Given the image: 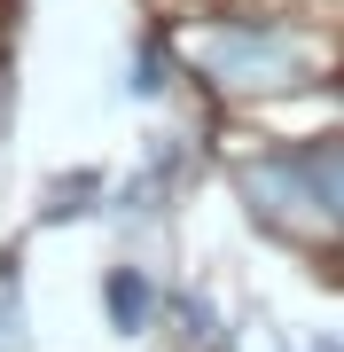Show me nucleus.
<instances>
[{
	"label": "nucleus",
	"instance_id": "1",
	"mask_svg": "<svg viewBox=\"0 0 344 352\" xmlns=\"http://www.w3.org/2000/svg\"><path fill=\"white\" fill-rule=\"evenodd\" d=\"M188 55L204 71V87L219 94H282V87H306L313 71V39L290 24H251V16H227V24H196Z\"/></svg>",
	"mask_w": 344,
	"mask_h": 352
},
{
	"label": "nucleus",
	"instance_id": "2",
	"mask_svg": "<svg viewBox=\"0 0 344 352\" xmlns=\"http://www.w3.org/2000/svg\"><path fill=\"white\" fill-rule=\"evenodd\" d=\"M242 204H251L258 227H274V235H297V243H321L336 235L329 212H321L306 164H297V149H274V157H251L242 164Z\"/></svg>",
	"mask_w": 344,
	"mask_h": 352
},
{
	"label": "nucleus",
	"instance_id": "3",
	"mask_svg": "<svg viewBox=\"0 0 344 352\" xmlns=\"http://www.w3.org/2000/svg\"><path fill=\"white\" fill-rule=\"evenodd\" d=\"M102 305H110L117 337H141V329L157 321V282L141 274V266H110V274H102Z\"/></svg>",
	"mask_w": 344,
	"mask_h": 352
},
{
	"label": "nucleus",
	"instance_id": "4",
	"mask_svg": "<svg viewBox=\"0 0 344 352\" xmlns=\"http://www.w3.org/2000/svg\"><path fill=\"white\" fill-rule=\"evenodd\" d=\"M297 164H306V180H313V196H321V212H329V227L344 235V133H321L297 149Z\"/></svg>",
	"mask_w": 344,
	"mask_h": 352
},
{
	"label": "nucleus",
	"instance_id": "5",
	"mask_svg": "<svg viewBox=\"0 0 344 352\" xmlns=\"http://www.w3.org/2000/svg\"><path fill=\"white\" fill-rule=\"evenodd\" d=\"M24 289H16V274H0V352H24Z\"/></svg>",
	"mask_w": 344,
	"mask_h": 352
},
{
	"label": "nucleus",
	"instance_id": "6",
	"mask_svg": "<svg viewBox=\"0 0 344 352\" xmlns=\"http://www.w3.org/2000/svg\"><path fill=\"white\" fill-rule=\"evenodd\" d=\"M165 71H172V63H165V47H157V39H149V47L133 55V78H126V87H133L141 102H157V94H165Z\"/></svg>",
	"mask_w": 344,
	"mask_h": 352
},
{
	"label": "nucleus",
	"instance_id": "7",
	"mask_svg": "<svg viewBox=\"0 0 344 352\" xmlns=\"http://www.w3.org/2000/svg\"><path fill=\"white\" fill-rule=\"evenodd\" d=\"M78 196H102V180H94V173L63 180V188H55V204H47V219H71V212H87V204H78Z\"/></svg>",
	"mask_w": 344,
	"mask_h": 352
}]
</instances>
